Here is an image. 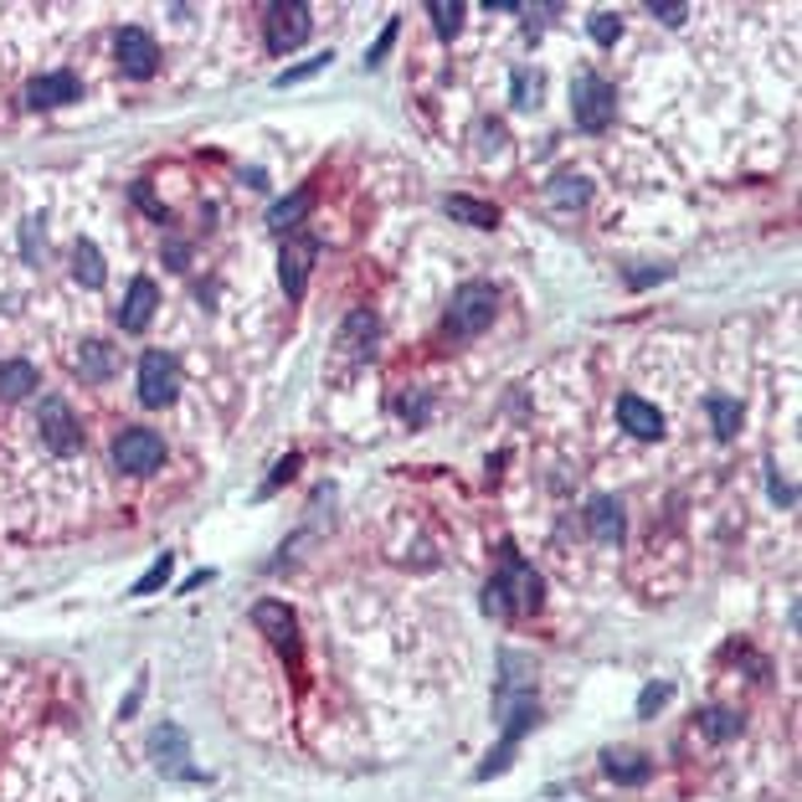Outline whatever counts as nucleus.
<instances>
[{"label":"nucleus","instance_id":"nucleus-20","mask_svg":"<svg viewBox=\"0 0 802 802\" xmlns=\"http://www.w3.org/2000/svg\"><path fill=\"white\" fill-rule=\"evenodd\" d=\"M309 191H298L294 201H278V206H273V212H267V226H273V232H288V226H298V216L309 212Z\"/></svg>","mask_w":802,"mask_h":802},{"label":"nucleus","instance_id":"nucleus-13","mask_svg":"<svg viewBox=\"0 0 802 802\" xmlns=\"http://www.w3.org/2000/svg\"><path fill=\"white\" fill-rule=\"evenodd\" d=\"M31 392H42V370L31 366V361H6V366H0V396H6V402H21V396H31Z\"/></svg>","mask_w":802,"mask_h":802},{"label":"nucleus","instance_id":"nucleus-1","mask_svg":"<svg viewBox=\"0 0 802 802\" xmlns=\"http://www.w3.org/2000/svg\"><path fill=\"white\" fill-rule=\"evenodd\" d=\"M571 113H577V129L602 134V129L612 124V113H618V93H612V83L597 78V72H581L577 83H571Z\"/></svg>","mask_w":802,"mask_h":802},{"label":"nucleus","instance_id":"nucleus-7","mask_svg":"<svg viewBox=\"0 0 802 802\" xmlns=\"http://www.w3.org/2000/svg\"><path fill=\"white\" fill-rule=\"evenodd\" d=\"M309 37V6H273L267 11V52H294L298 42Z\"/></svg>","mask_w":802,"mask_h":802},{"label":"nucleus","instance_id":"nucleus-17","mask_svg":"<svg viewBox=\"0 0 802 802\" xmlns=\"http://www.w3.org/2000/svg\"><path fill=\"white\" fill-rule=\"evenodd\" d=\"M704 412H710V423H715L720 437L741 433V402H735V396H710V402H704Z\"/></svg>","mask_w":802,"mask_h":802},{"label":"nucleus","instance_id":"nucleus-11","mask_svg":"<svg viewBox=\"0 0 802 802\" xmlns=\"http://www.w3.org/2000/svg\"><path fill=\"white\" fill-rule=\"evenodd\" d=\"M499 587H505V597H515L525 612L540 607V577H535L520 556H509V550H505V577H499Z\"/></svg>","mask_w":802,"mask_h":802},{"label":"nucleus","instance_id":"nucleus-10","mask_svg":"<svg viewBox=\"0 0 802 802\" xmlns=\"http://www.w3.org/2000/svg\"><path fill=\"white\" fill-rule=\"evenodd\" d=\"M309 263H314V242H309V237H298V242H288V247H283V257H278V278H283V294H288V298L304 294Z\"/></svg>","mask_w":802,"mask_h":802},{"label":"nucleus","instance_id":"nucleus-14","mask_svg":"<svg viewBox=\"0 0 802 802\" xmlns=\"http://www.w3.org/2000/svg\"><path fill=\"white\" fill-rule=\"evenodd\" d=\"M587 520H591V535L597 540H618L622 535V505L618 499H607V494H597L587 505Z\"/></svg>","mask_w":802,"mask_h":802},{"label":"nucleus","instance_id":"nucleus-6","mask_svg":"<svg viewBox=\"0 0 802 802\" xmlns=\"http://www.w3.org/2000/svg\"><path fill=\"white\" fill-rule=\"evenodd\" d=\"M113 57H119V68H124L129 78H155V68H160L155 37L140 31V27H124L119 37H113Z\"/></svg>","mask_w":802,"mask_h":802},{"label":"nucleus","instance_id":"nucleus-18","mask_svg":"<svg viewBox=\"0 0 802 802\" xmlns=\"http://www.w3.org/2000/svg\"><path fill=\"white\" fill-rule=\"evenodd\" d=\"M448 216H458V222H468V226H499V212H494V206L468 201V196H448Z\"/></svg>","mask_w":802,"mask_h":802},{"label":"nucleus","instance_id":"nucleus-24","mask_svg":"<svg viewBox=\"0 0 802 802\" xmlns=\"http://www.w3.org/2000/svg\"><path fill=\"white\" fill-rule=\"evenodd\" d=\"M165 581H170V556H155V566H150V571L134 581V597H150V591H160Z\"/></svg>","mask_w":802,"mask_h":802},{"label":"nucleus","instance_id":"nucleus-25","mask_svg":"<svg viewBox=\"0 0 802 802\" xmlns=\"http://www.w3.org/2000/svg\"><path fill=\"white\" fill-rule=\"evenodd\" d=\"M540 72H515V103H520V109H535V103H540Z\"/></svg>","mask_w":802,"mask_h":802},{"label":"nucleus","instance_id":"nucleus-8","mask_svg":"<svg viewBox=\"0 0 802 802\" xmlns=\"http://www.w3.org/2000/svg\"><path fill=\"white\" fill-rule=\"evenodd\" d=\"M155 309H160V288L150 278H134V283H129V294H124V304L113 309V319H119V329L140 335V329H150Z\"/></svg>","mask_w":802,"mask_h":802},{"label":"nucleus","instance_id":"nucleus-19","mask_svg":"<svg viewBox=\"0 0 802 802\" xmlns=\"http://www.w3.org/2000/svg\"><path fill=\"white\" fill-rule=\"evenodd\" d=\"M587 196H591V185L581 175H556L550 181V201L556 206H587Z\"/></svg>","mask_w":802,"mask_h":802},{"label":"nucleus","instance_id":"nucleus-23","mask_svg":"<svg viewBox=\"0 0 802 802\" xmlns=\"http://www.w3.org/2000/svg\"><path fill=\"white\" fill-rule=\"evenodd\" d=\"M427 11H433V21H437V31H443V37H453V31H458V21H464V6H458V0H433Z\"/></svg>","mask_w":802,"mask_h":802},{"label":"nucleus","instance_id":"nucleus-33","mask_svg":"<svg viewBox=\"0 0 802 802\" xmlns=\"http://www.w3.org/2000/svg\"><path fill=\"white\" fill-rule=\"evenodd\" d=\"M392 37H396V21H392V27H386V31H380V42H376V47H370V57H366L370 68H376L380 57H386V47H392Z\"/></svg>","mask_w":802,"mask_h":802},{"label":"nucleus","instance_id":"nucleus-27","mask_svg":"<svg viewBox=\"0 0 802 802\" xmlns=\"http://www.w3.org/2000/svg\"><path fill=\"white\" fill-rule=\"evenodd\" d=\"M21 253H27V263H37V257L47 253V237H42V222H37V216L21 226Z\"/></svg>","mask_w":802,"mask_h":802},{"label":"nucleus","instance_id":"nucleus-28","mask_svg":"<svg viewBox=\"0 0 802 802\" xmlns=\"http://www.w3.org/2000/svg\"><path fill=\"white\" fill-rule=\"evenodd\" d=\"M648 11L659 16V21H669V27H684V21H690V11H684V6H669V0H648Z\"/></svg>","mask_w":802,"mask_h":802},{"label":"nucleus","instance_id":"nucleus-34","mask_svg":"<svg viewBox=\"0 0 802 802\" xmlns=\"http://www.w3.org/2000/svg\"><path fill=\"white\" fill-rule=\"evenodd\" d=\"M669 700V684H653V690H643V715L653 710V704H663Z\"/></svg>","mask_w":802,"mask_h":802},{"label":"nucleus","instance_id":"nucleus-3","mask_svg":"<svg viewBox=\"0 0 802 802\" xmlns=\"http://www.w3.org/2000/svg\"><path fill=\"white\" fill-rule=\"evenodd\" d=\"M494 309H499V294H494L489 283H464L458 294H453V309H448V329L453 335H479V329H489Z\"/></svg>","mask_w":802,"mask_h":802},{"label":"nucleus","instance_id":"nucleus-2","mask_svg":"<svg viewBox=\"0 0 802 802\" xmlns=\"http://www.w3.org/2000/svg\"><path fill=\"white\" fill-rule=\"evenodd\" d=\"M165 464V437L150 427H124L113 437V468L119 474H155Z\"/></svg>","mask_w":802,"mask_h":802},{"label":"nucleus","instance_id":"nucleus-32","mask_svg":"<svg viewBox=\"0 0 802 802\" xmlns=\"http://www.w3.org/2000/svg\"><path fill=\"white\" fill-rule=\"evenodd\" d=\"M704 731H710V735H735V715H725V710H710V715H704Z\"/></svg>","mask_w":802,"mask_h":802},{"label":"nucleus","instance_id":"nucleus-30","mask_svg":"<svg viewBox=\"0 0 802 802\" xmlns=\"http://www.w3.org/2000/svg\"><path fill=\"white\" fill-rule=\"evenodd\" d=\"M324 62H335V57L329 52H319V57H309V62H304V68H294V72H283L278 78V88H288V83H298V78H309V72H319Z\"/></svg>","mask_w":802,"mask_h":802},{"label":"nucleus","instance_id":"nucleus-26","mask_svg":"<svg viewBox=\"0 0 802 802\" xmlns=\"http://www.w3.org/2000/svg\"><path fill=\"white\" fill-rule=\"evenodd\" d=\"M618 31H622V21H618L612 11H597V16H591V42L612 47V42H618Z\"/></svg>","mask_w":802,"mask_h":802},{"label":"nucleus","instance_id":"nucleus-16","mask_svg":"<svg viewBox=\"0 0 802 802\" xmlns=\"http://www.w3.org/2000/svg\"><path fill=\"white\" fill-rule=\"evenodd\" d=\"M72 278L83 283V288H99V283H103V253L88 237L72 247Z\"/></svg>","mask_w":802,"mask_h":802},{"label":"nucleus","instance_id":"nucleus-29","mask_svg":"<svg viewBox=\"0 0 802 802\" xmlns=\"http://www.w3.org/2000/svg\"><path fill=\"white\" fill-rule=\"evenodd\" d=\"M484 607H489L494 618H509V597H505V587H499V581H489V587H484Z\"/></svg>","mask_w":802,"mask_h":802},{"label":"nucleus","instance_id":"nucleus-9","mask_svg":"<svg viewBox=\"0 0 802 802\" xmlns=\"http://www.w3.org/2000/svg\"><path fill=\"white\" fill-rule=\"evenodd\" d=\"M83 99V83L78 72H42L27 83V103L31 109H57V103H78Z\"/></svg>","mask_w":802,"mask_h":802},{"label":"nucleus","instance_id":"nucleus-31","mask_svg":"<svg viewBox=\"0 0 802 802\" xmlns=\"http://www.w3.org/2000/svg\"><path fill=\"white\" fill-rule=\"evenodd\" d=\"M474 140H479V150L489 155V150H499V144H505V129H499V124H479V129H474Z\"/></svg>","mask_w":802,"mask_h":802},{"label":"nucleus","instance_id":"nucleus-22","mask_svg":"<svg viewBox=\"0 0 802 802\" xmlns=\"http://www.w3.org/2000/svg\"><path fill=\"white\" fill-rule=\"evenodd\" d=\"M607 767H612V776H622V782H643V757H638V751H612V757H607Z\"/></svg>","mask_w":802,"mask_h":802},{"label":"nucleus","instance_id":"nucleus-15","mask_svg":"<svg viewBox=\"0 0 802 802\" xmlns=\"http://www.w3.org/2000/svg\"><path fill=\"white\" fill-rule=\"evenodd\" d=\"M72 366H78V376H83V380H109L113 376V351L103 345V339H88Z\"/></svg>","mask_w":802,"mask_h":802},{"label":"nucleus","instance_id":"nucleus-4","mask_svg":"<svg viewBox=\"0 0 802 802\" xmlns=\"http://www.w3.org/2000/svg\"><path fill=\"white\" fill-rule=\"evenodd\" d=\"M175 392H181V370H175V361H170L165 351H144V361H140V402L144 407H170Z\"/></svg>","mask_w":802,"mask_h":802},{"label":"nucleus","instance_id":"nucleus-21","mask_svg":"<svg viewBox=\"0 0 802 802\" xmlns=\"http://www.w3.org/2000/svg\"><path fill=\"white\" fill-rule=\"evenodd\" d=\"M253 622H257V628H273L283 648H288V638H294V618H288V612H283L278 602H263V607L253 612Z\"/></svg>","mask_w":802,"mask_h":802},{"label":"nucleus","instance_id":"nucleus-5","mask_svg":"<svg viewBox=\"0 0 802 802\" xmlns=\"http://www.w3.org/2000/svg\"><path fill=\"white\" fill-rule=\"evenodd\" d=\"M37 427H42V443L52 453H78L83 448V427H78V417H72V407L62 402V396H47L42 412H37Z\"/></svg>","mask_w":802,"mask_h":802},{"label":"nucleus","instance_id":"nucleus-12","mask_svg":"<svg viewBox=\"0 0 802 802\" xmlns=\"http://www.w3.org/2000/svg\"><path fill=\"white\" fill-rule=\"evenodd\" d=\"M618 417H622V427H628L633 437H643V443L663 437V417H659V407H648L643 396H622V402H618Z\"/></svg>","mask_w":802,"mask_h":802}]
</instances>
